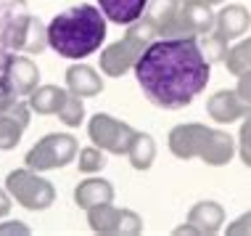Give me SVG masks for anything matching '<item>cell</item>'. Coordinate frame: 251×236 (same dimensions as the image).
Segmentation results:
<instances>
[{"mask_svg": "<svg viewBox=\"0 0 251 236\" xmlns=\"http://www.w3.org/2000/svg\"><path fill=\"white\" fill-rule=\"evenodd\" d=\"M212 64L196 37L153 40L135 64V77L143 96L161 109H182L209 83Z\"/></svg>", "mask_w": 251, "mask_h": 236, "instance_id": "obj_1", "label": "cell"}, {"mask_svg": "<svg viewBox=\"0 0 251 236\" xmlns=\"http://www.w3.org/2000/svg\"><path fill=\"white\" fill-rule=\"evenodd\" d=\"M106 40V16L96 5H74L48 24V45L64 59H87Z\"/></svg>", "mask_w": 251, "mask_h": 236, "instance_id": "obj_2", "label": "cell"}, {"mask_svg": "<svg viewBox=\"0 0 251 236\" xmlns=\"http://www.w3.org/2000/svg\"><path fill=\"white\" fill-rule=\"evenodd\" d=\"M156 37H159L156 35V27L143 13V19H138L135 24H130V30H127L125 37L100 51V72L108 77L127 75L130 69H135V64L140 61V56H143L146 48Z\"/></svg>", "mask_w": 251, "mask_h": 236, "instance_id": "obj_3", "label": "cell"}, {"mask_svg": "<svg viewBox=\"0 0 251 236\" xmlns=\"http://www.w3.org/2000/svg\"><path fill=\"white\" fill-rule=\"evenodd\" d=\"M77 157V138L69 133H48L45 138H40L29 151H26V167L35 173L43 170H58L66 167Z\"/></svg>", "mask_w": 251, "mask_h": 236, "instance_id": "obj_4", "label": "cell"}, {"mask_svg": "<svg viewBox=\"0 0 251 236\" xmlns=\"http://www.w3.org/2000/svg\"><path fill=\"white\" fill-rule=\"evenodd\" d=\"M5 191L26 210H48L56 202V188L45 178H40L35 170L24 167V170H13L5 178Z\"/></svg>", "mask_w": 251, "mask_h": 236, "instance_id": "obj_5", "label": "cell"}, {"mask_svg": "<svg viewBox=\"0 0 251 236\" xmlns=\"http://www.w3.org/2000/svg\"><path fill=\"white\" fill-rule=\"evenodd\" d=\"M135 133L138 130L130 127L127 122L114 119L111 114H100V112L87 122V136H90V141L108 154H127Z\"/></svg>", "mask_w": 251, "mask_h": 236, "instance_id": "obj_6", "label": "cell"}, {"mask_svg": "<svg viewBox=\"0 0 251 236\" xmlns=\"http://www.w3.org/2000/svg\"><path fill=\"white\" fill-rule=\"evenodd\" d=\"M214 127L199 125V122H188V125H177L169 130V151L177 159H193V157H203L209 141H212Z\"/></svg>", "mask_w": 251, "mask_h": 236, "instance_id": "obj_7", "label": "cell"}, {"mask_svg": "<svg viewBox=\"0 0 251 236\" xmlns=\"http://www.w3.org/2000/svg\"><path fill=\"white\" fill-rule=\"evenodd\" d=\"M5 45L13 51H26V53H43L48 45V30L40 24L35 16H22L5 30Z\"/></svg>", "mask_w": 251, "mask_h": 236, "instance_id": "obj_8", "label": "cell"}, {"mask_svg": "<svg viewBox=\"0 0 251 236\" xmlns=\"http://www.w3.org/2000/svg\"><path fill=\"white\" fill-rule=\"evenodd\" d=\"M180 3L182 0H151L148 3L146 16L151 19V24L156 27V35L161 40L185 37L180 24Z\"/></svg>", "mask_w": 251, "mask_h": 236, "instance_id": "obj_9", "label": "cell"}, {"mask_svg": "<svg viewBox=\"0 0 251 236\" xmlns=\"http://www.w3.org/2000/svg\"><path fill=\"white\" fill-rule=\"evenodd\" d=\"M180 24H182V35L185 37H199V35H209L214 30L217 16H214L212 5L196 3V0H182L180 3Z\"/></svg>", "mask_w": 251, "mask_h": 236, "instance_id": "obj_10", "label": "cell"}, {"mask_svg": "<svg viewBox=\"0 0 251 236\" xmlns=\"http://www.w3.org/2000/svg\"><path fill=\"white\" fill-rule=\"evenodd\" d=\"M206 112H209V117L220 125H230V122H235V119H241L249 114L246 104L241 101V96L235 90H217L214 96L206 101Z\"/></svg>", "mask_w": 251, "mask_h": 236, "instance_id": "obj_11", "label": "cell"}, {"mask_svg": "<svg viewBox=\"0 0 251 236\" xmlns=\"http://www.w3.org/2000/svg\"><path fill=\"white\" fill-rule=\"evenodd\" d=\"M188 223L199 231V236H214L225 226V210H222V205H217L212 199L196 202L191 212H188Z\"/></svg>", "mask_w": 251, "mask_h": 236, "instance_id": "obj_12", "label": "cell"}, {"mask_svg": "<svg viewBox=\"0 0 251 236\" xmlns=\"http://www.w3.org/2000/svg\"><path fill=\"white\" fill-rule=\"evenodd\" d=\"M3 75H5V80L11 83V88L19 93V96H29V93L37 88V80H40V72H37L35 61L26 59V56H11Z\"/></svg>", "mask_w": 251, "mask_h": 236, "instance_id": "obj_13", "label": "cell"}, {"mask_svg": "<svg viewBox=\"0 0 251 236\" xmlns=\"http://www.w3.org/2000/svg\"><path fill=\"white\" fill-rule=\"evenodd\" d=\"M29 125V104L19 101L16 106H11L8 112L0 114V149L8 151L22 141L24 127Z\"/></svg>", "mask_w": 251, "mask_h": 236, "instance_id": "obj_14", "label": "cell"}, {"mask_svg": "<svg viewBox=\"0 0 251 236\" xmlns=\"http://www.w3.org/2000/svg\"><path fill=\"white\" fill-rule=\"evenodd\" d=\"M66 88L74 96H82V98H93V96H100L103 90V80L93 66L87 64H74L66 69Z\"/></svg>", "mask_w": 251, "mask_h": 236, "instance_id": "obj_15", "label": "cell"}, {"mask_svg": "<svg viewBox=\"0 0 251 236\" xmlns=\"http://www.w3.org/2000/svg\"><path fill=\"white\" fill-rule=\"evenodd\" d=\"M148 3L151 0H98L100 11H103V16L108 22L125 24V27H130L138 19H143Z\"/></svg>", "mask_w": 251, "mask_h": 236, "instance_id": "obj_16", "label": "cell"}, {"mask_svg": "<svg viewBox=\"0 0 251 236\" xmlns=\"http://www.w3.org/2000/svg\"><path fill=\"white\" fill-rule=\"evenodd\" d=\"M249 27H251V13L243 8V5H225V8L217 13V27L214 30L225 40L243 37L249 32Z\"/></svg>", "mask_w": 251, "mask_h": 236, "instance_id": "obj_17", "label": "cell"}, {"mask_svg": "<svg viewBox=\"0 0 251 236\" xmlns=\"http://www.w3.org/2000/svg\"><path fill=\"white\" fill-rule=\"evenodd\" d=\"M74 202H77V207H82V210L114 202V186L103 178H87L74 188Z\"/></svg>", "mask_w": 251, "mask_h": 236, "instance_id": "obj_18", "label": "cell"}, {"mask_svg": "<svg viewBox=\"0 0 251 236\" xmlns=\"http://www.w3.org/2000/svg\"><path fill=\"white\" fill-rule=\"evenodd\" d=\"M66 96H69V93L58 85H40L29 93V101H26V104H29V109L37 112V114H58Z\"/></svg>", "mask_w": 251, "mask_h": 236, "instance_id": "obj_19", "label": "cell"}, {"mask_svg": "<svg viewBox=\"0 0 251 236\" xmlns=\"http://www.w3.org/2000/svg\"><path fill=\"white\" fill-rule=\"evenodd\" d=\"M87 223L96 234L103 236H119V223H122V210L114 207L111 202L106 205H96L87 210Z\"/></svg>", "mask_w": 251, "mask_h": 236, "instance_id": "obj_20", "label": "cell"}, {"mask_svg": "<svg viewBox=\"0 0 251 236\" xmlns=\"http://www.w3.org/2000/svg\"><path fill=\"white\" fill-rule=\"evenodd\" d=\"M233 154H235V141L230 138L225 130H214L212 141H209V146H206V151H203L201 159L212 167H222L233 159Z\"/></svg>", "mask_w": 251, "mask_h": 236, "instance_id": "obj_21", "label": "cell"}, {"mask_svg": "<svg viewBox=\"0 0 251 236\" xmlns=\"http://www.w3.org/2000/svg\"><path fill=\"white\" fill-rule=\"evenodd\" d=\"M127 157H130V165L135 170H148L156 159V144L148 133H135L130 149H127Z\"/></svg>", "mask_w": 251, "mask_h": 236, "instance_id": "obj_22", "label": "cell"}, {"mask_svg": "<svg viewBox=\"0 0 251 236\" xmlns=\"http://www.w3.org/2000/svg\"><path fill=\"white\" fill-rule=\"evenodd\" d=\"M225 66L230 75H243V72H251V37L241 40L238 45H233V48L227 51L225 56Z\"/></svg>", "mask_w": 251, "mask_h": 236, "instance_id": "obj_23", "label": "cell"}, {"mask_svg": "<svg viewBox=\"0 0 251 236\" xmlns=\"http://www.w3.org/2000/svg\"><path fill=\"white\" fill-rule=\"evenodd\" d=\"M58 119L66 127H79V125H82V119H85L82 96H74V93H69L66 101H64V106H61V112H58Z\"/></svg>", "mask_w": 251, "mask_h": 236, "instance_id": "obj_24", "label": "cell"}, {"mask_svg": "<svg viewBox=\"0 0 251 236\" xmlns=\"http://www.w3.org/2000/svg\"><path fill=\"white\" fill-rule=\"evenodd\" d=\"M77 165H79V173H100L106 167V151L100 149V146H87V149L79 151V159H77Z\"/></svg>", "mask_w": 251, "mask_h": 236, "instance_id": "obj_25", "label": "cell"}, {"mask_svg": "<svg viewBox=\"0 0 251 236\" xmlns=\"http://www.w3.org/2000/svg\"><path fill=\"white\" fill-rule=\"evenodd\" d=\"M206 40H203V56H206V61L209 64H217V61H225V56H227V40L220 35L217 30H212L209 35H203Z\"/></svg>", "mask_w": 251, "mask_h": 236, "instance_id": "obj_26", "label": "cell"}, {"mask_svg": "<svg viewBox=\"0 0 251 236\" xmlns=\"http://www.w3.org/2000/svg\"><path fill=\"white\" fill-rule=\"evenodd\" d=\"M238 151H241L243 165L251 167V112L246 114V119H243V125H241V133H238Z\"/></svg>", "mask_w": 251, "mask_h": 236, "instance_id": "obj_27", "label": "cell"}, {"mask_svg": "<svg viewBox=\"0 0 251 236\" xmlns=\"http://www.w3.org/2000/svg\"><path fill=\"white\" fill-rule=\"evenodd\" d=\"M19 104V93L11 88V83L5 80V75L0 77V114L3 112H8L11 106H16Z\"/></svg>", "mask_w": 251, "mask_h": 236, "instance_id": "obj_28", "label": "cell"}, {"mask_svg": "<svg viewBox=\"0 0 251 236\" xmlns=\"http://www.w3.org/2000/svg\"><path fill=\"white\" fill-rule=\"evenodd\" d=\"M227 236H251V210L243 212L227 226Z\"/></svg>", "mask_w": 251, "mask_h": 236, "instance_id": "obj_29", "label": "cell"}, {"mask_svg": "<svg viewBox=\"0 0 251 236\" xmlns=\"http://www.w3.org/2000/svg\"><path fill=\"white\" fill-rule=\"evenodd\" d=\"M235 93H238L241 101L246 104V109L251 112V72H243V75H238V85H235Z\"/></svg>", "mask_w": 251, "mask_h": 236, "instance_id": "obj_30", "label": "cell"}, {"mask_svg": "<svg viewBox=\"0 0 251 236\" xmlns=\"http://www.w3.org/2000/svg\"><path fill=\"white\" fill-rule=\"evenodd\" d=\"M8 234L26 236V234H29V228H26L24 223H19V220H16V223H3V226H0V236H8Z\"/></svg>", "mask_w": 251, "mask_h": 236, "instance_id": "obj_31", "label": "cell"}, {"mask_svg": "<svg viewBox=\"0 0 251 236\" xmlns=\"http://www.w3.org/2000/svg\"><path fill=\"white\" fill-rule=\"evenodd\" d=\"M8 212H11V194L0 188V218H5Z\"/></svg>", "mask_w": 251, "mask_h": 236, "instance_id": "obj_32", "label": "cell"}, {"mask_svg": "<svg viewBox=\"0 0 251 236\" xmlns=\"http://www.w3.org/2000/svg\"><path fill=\"white\" fill-rule=\"evenodd\" d=\"M196 3H206V5H220L222 0H196Z\"/></svg>", "mask_w": 251, "mask_h": 236, "instance_id": "obj_33", "label": "cell"}]
</instances>
